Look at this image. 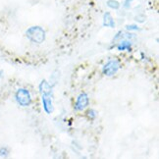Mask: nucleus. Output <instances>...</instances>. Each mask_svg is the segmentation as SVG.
<instances>
[{"label": "nucleus", "mask_w": 159, "mask_h": 159, "mask_svg": "<svg viewBox=\"0 0 159 159\" xmlns=\"http://www.w3.org/2000/svg\"><path fill=\"white\" fill-rule=\"evenodd\" d=\"M39 91L40 96H53V87L46 80H41L39 84Z\"/></svg>", "instance_id": "5"}, {"label": "nucleus", "mask_w": 159, "mask_h": 159, "mask_svg": "<svg viewBox=\"0 0 159 159\" xmlns=\"http://www.w3.org/2000/svg\"><path fill=\"white\" fill-rule=\"evenodd\" d=\"M102 26L105 28H110V29H115L116 27V23L115 20L112 16V14L110 12H105L103 14L102 17Z\"/></svg>", "instance_id": "8"}, {"label": "nucleus", "mask_w": 159, "mask_h": 159, "mask_svg": "<svg viewBox=\"0 0 159 159\" xmlns=\"http://www.w3.org/2000/svg\"><path fill=\"white\" fill-rule=\"evenodd\" d=\"M15 100L21 107H29L32 104V94L29 89L20 88L15 93Z\"/></svg>", "instance_id": "2"}, {"label": "nucleus", "mask_w": 159, "mask_h": 159, "mask_svg": "<svg viewBox=\"0 0 159 159\" xmlns=\"http://www.w3.org/2000/svg\"><path fill=\"white\" fill-rule=\"evenodd\" d=\"M10 154V148L8 146H1L0 148V157H7Z\"/></svg>", "instance_id": "12"}, {"label": "nucleus", "mask_w": 159, "mask_h": 159, "mask_svg": "<svg viewBox=\"0 0 159 159\" xmlns=\"http://www.w3.org/2000/svg\"><path fill=\"white\" fill-rule=\"evenodd\" d=\"M136 36L137 35L134 34H133L132 32H128V30H119V32L114 35V39H113L112 42H113V43H114V42H115V43H117V42H119L122 39H130V40H132L133 39L136 38Z\"/></svg>", "instance_id": "6"}, {"label": "nucleus", "mask_w": 159, "mask_h": 159, "mask_svg": "<svg viewBox=\"0 0 159 159\" xmlns=\"http://www.w3.org/2000/svg\"><path fill=\"white\" fill-rule=\"evenodd\" d=\"M89 105V97L87 93H80L76 99L75 102V110L76 111H84V109H87V107Z\"/></svg>", "instance_id": "4"}, {"label": "nucleus", "mask_w": 159, "mask_h": 159, "mask_svg": "<svg viewBox=\"0 0 159 159\" xmlns=\"http://www.w3.org/2000/svg\"><path fill=\"white\" fill-rule=\"evenodd\" d=\"M116 48H117L118 51L131 52L133 48V42L130 39H122L116 43Z\"/></svg>", "instance_id": "9"}, {"label": "nucleus", "mask_w": 159, "mask_h": 159, "mask_svg": "<svg viewBox=\"0 0 159 159\" xmlns=\"http://www.w3.org/2000/svg\"><path fill=\"white\" fill-rule=\"evenodd\" d=\"M41 102L42 107H43V110L46 114H51L54 111L52 96H41Z\"/></svg>", "instance_id": "7"}, {"label": "nucleus", "mask_w": 159, "mask_h": 159, "mask_svg": "<svg viewBox=\"0 0 159 159\" xmlns=\"http://www.w3.org/2000/svg\"><path fill=\"white\" fill-rule=\"evenodd\" d=\"M2 76H3V71H2V70H0V79L2 78Z\"/></svg>", "instance_id": "16"}, {"label": "nucleus", "mask_w": 159, "mask_h": 159, "mask_svg": "<svg viewBox=\"0 0 159 159\" xmlns=\"http://www.w3.org/2000/svg\"><path fill=\"white\" fill-rule=\"evenodd\" d=\"M27 39L34 44L43 43L46 39V34L44 29L40 26H32L26 30Z\"/></svg>", "instance_id": "1"}, {"label": "nucleus", "mask_w": 159, "mask_h": 159, "mask_svg": "<svg viewBox=\"0 0 159 159\" xmlns=\"http://www.w3.org/2000/svg\"><path fill=\"white\" fill-rule=\"evenodd\" d=\"M132 1L133 0H124V2H123V5H121V6H123V8L128 10V9H130L131 8V6H132Z\"/></svg>", "instance_id": "15"}, {"label": "nucleus", "mask_w": 159, "mask_h": 159, "mask_svg": "<svg viewBox=\"0 0 159 159\" xmlns=\"http://www.w3.org/2000/svg\"><path fill=\"white\" fill-rule=\"evenodd\" d=\"M107 7L112 10H119L121 8V3L118 0H107L106 1Z\"/></svg>", "instance_id": "10"}, {"label": "nucleus", "mask_w": 159, "mask_h": 159, "mask_svg": "<svg viewBox=\"0 0 159 159\" xmlns=\"http://www.w3.org/2000/svg\"><path fill=\"white\" fill-rule=\"evenodd\" d=\"M134 20H136L137 22H139V23H143L146 20V17L143 14H139L138 16L134 17Z\"/></svg>", "instance_id": "14"}, {"label": "nucleus", "mask_w": 159, "mask_h": 159, "mask_svg": "<svg viewBox=\"0 0 159 159\" xmlns=\"http://www.w3.org/2000/svg\"><path fill=\"white\" fill-rule=\"evenodd\" d=\"M126 30H128V32H134V30H139V27L138 25H136V24H130V25H127L126 27Z\"/></svg>", "instance_id": "13"}, {"label": "nucleus", "mask_w": 159, "mask_h": 159, "mask_svg": "<svg viewBox=\"0 0 159 159\" xmlns=\"http://www.w3.org/2000/svg\"><path fill=\"white\" fill-rule=\"evenodd\" d=\"M121 68V63L118 59H111L102 67V74L107 77H112Z\"/></svg>", "instance_id": "3"}, {"label": "nucleus", "mask_w": 159, "mask_h": 159, "mask_svg": "<svg viewBox=\"0 0 159 159\" xmlns=\"http://www.w3.org/2000/svg\"><path fill=\"white\" fill-rule=\"evenodd\" d=\"M85 115H87V117L89 119V120H91V121H93L96 117H97V112L95 111L94 109H89L88 111H87V113H85Z\"/></svg>", "instance_id": "11"}]
</instances>
